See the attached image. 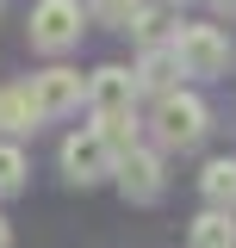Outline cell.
<instances>
[{
	"label": "cell",
	"mask_w": 236,
	"mask_h": 248,
	"mask_svg": "<svg viewBox=\"0 0 236 248\" xmlns=\"http://www.w3.org/2000/svg\"><path fill=\"white\" fill-rule=\"evenodd\" d=\"M186 242L193 248H236V211H205Z\"/></svg>",
	"instance_id": "obj_11"
},
{
	"label": "cell",
	"mask_w": 236,
	"mask_h": 248,
	"mask_svg": "<svg viewBox=\"0 0 236 248\" xmlns=\"http://www.w3.org/2000/svg\"><path fill=\"white\" fill-rule=\"evenodd\" d=\"M25 155H19V143H0V199H13L19 186H25Z\"/></svg>",
	"instance_id": "obj_12"
},
{
	"label": "cell",
	"mask_w": 236,
	"mask_h": 248,
	"mask_svg": "<svg viewBox=\"0 0 236 248\" xmlns=\"http://www.w3.org/2000/svg\"><path fill=\"white\" fill-rule=\"evenodd\" d=\"M62 174L75 186H93V180H106V174H118V149L106 143L100 124H93V130H75V137L62 143Z\"/></svg>",
	"instance_id": "obj_3"
},
{
	"label": "cell",
	"mask_w": 236,
	"mask_h": 248,
	"mask_svg": "<svg viewBox=\"0 0 236 248\" xmlns=\"http://www.w3.org/2000/svg\"><path fill=\"white\" fill-rule=\"evenodd\" d=\"M100 130H106V143H112L118 155L137 149V112H124V118H100Z\"/></svg>",
	"instance_id": "obj_14"
},
{
	"label": "cell",
	"mask_w": 236,
	"mask_h": 248,
	"mask_svg": "<svg viewBox=\"0 0 236 248\" xmlns=\"http://www.w3.org/2000/svg\"><path fill=\"white\" fill-rule=\"evenodd\" d=\"M211 6H218V13H236V0H211Z\"/></svg>",
	"instance_id": "obj_17"
},
{
	"label": "cell",
	"mask_w": 236,
	"mask_h": 248,
	"mask_svg": "<svg viewBox=\"0 0 236 248\" xmlns=\"http://www.w3.org/2000/svg\"><path fill=\"white\" fill-rule=\"evenodd\" d=\"M137 93H143L137 68L106 62V68H93V75H87V106L100 112V118H124V112H137Z\"/></svg>",
	"instance_id": "obj_6"
},
{
	"label": "cell",
	"mask_w": 236,
	"mask_h": 248,
	"mask_svg": "<svg viewBox=\"0 0 236 248\" xmlns=\"http://www.w3.org/2000/svg\"><path fill=\"white\" fill-rule=\"evenodd\" d=\"M118 186H124V199H137V205L162 199V155L143 149V143L131 155H118Z\"/></svg>",
	"instance_id": "obj_7"
},
{
	"label": "cell",
	"mask_w": 236,
	"mask_h": 248,
	"mask_svg": "<svg viewBox=\"0 0 236 248\" xmlns=\"http://www.w3.org/2000/svg\"><path fill=\"white\" fill-rule=\"evenodd\" d=\"M0 130L6 137L37 130V99H31V87H0Z\"/></svg>",
	"instance_id": "obj_9"
},
{
	"label": "cell",
	"mask_w": 236,
	"mask_h": 248,
	"mask_svg": "<svg viewBox=\"0 0 236 248\" xmlns=\"http://www.w3.org/2000/svg\"><path fill=\"white\" fill-rule=\"evenodd\" d=\"M31 99H37V118H68V112H81V99H87V81H81V68H44V75H31L25 81Z\"/></svg>",
	"instance_id": "obj_5"
},
{
	"label": "cell",
	"mask_w": 236,
	"mask_h": 248,
	"mask_svg": "<svg viewBox=\"0 0 236 248\" xmlns=\"http://www.w3.org/2000/svg\"><path fill=\"white\" fill-rule=\"evenodd\" d=\"M131 31H137V44H143V50H162V44H174V37H162V13H155V6H143Z\"/></svg>",
	"instance_id": "obj_15"
},
{
	"label": "cell",
	"mask_w": 236,
	"mask_h": 248,
	"mask_svg": "<svg viewBox=\"0 0 236 248\" xmlns=\"http://www.w3.org/2000/svg\"><path fill=\"white\" fill-rule=\"evenodd\" d=\"M0 248H13V223L6 217H0Z\"/></svg>",
	"instance_id": "obj_16"
},
{
	"label": "cell",
	"mask_w": 236,
	"mask_h": 248,
	"mask_svg": "<svg viewBox=\"0 0 236 248\" xmlns=\"http://www.w3.org/2000/svg\"><path fill=\"white\" fill-rule=\"evenodd\" d=\"M31 44L44 56H62L68 44H81V0H37L31 6Z\"/></svg>",
	"instance_id": "obj_4"
},
{
	"label": "cell",
	"mask_w": 236,
	"mask_h": 248,
	"mask_svg": "<svg viewBox=\"0 0 236 248\" xmlns=\"http://www.w3.org/2000/svg\"><path fill=\"white\" fill-rule=\"evenodd\" d=\"M87 6L106 19V25H118V31H131V25H137V13H143V0H87Z\"/></svg>",
	"instance_id": "obj_13"
},
{
	"label": "cell",
	"mask_w": 236,
	"mask_h": 248,
	"mask_svg": "<svg viewBox=\"0 0 236 248\" xmlns=\"http://www.w3.org/2000/svg\"><path fill=\"white\" fill-rule=\"evenodd\" d=\"M199 192H205V205H211V211H236V155H218V161H205Z\"/></svg>",
	"instance_id": "obj_8"
},
{
	"label": "cell",
	"mask_w": 236,
	"mask_h": 248,
	"mask_svg": "<svg viewBox=\"0 0 236 248\" xmlns=\"http://www.w3.org/2000/svg\"><path fill=\"white\" fill-rule=\"evenodd\" d=\"M211 130V112H205V99L199 93H162L155 99V143L162 149H193L199 137Z\"/></svg>",
	"instance_id": "obj_1"
},
{
	"label": "cell",
	"mask_w": 236,
	"mask_h": 248,
	"mask_svg": "<svg viewBox=\"0 0 236 248\" xmlns=\"http://www.w3.org/2000/svg\"><path fill=\"white\" fill-rule=\"evenodd\" d=\"M174 56H180V75L211 81V75L230 68V37H224L218 25H180L174 31Z\"/></svg>",
	"instance_id": "obj_2"
},
{
	"label": "cell",
	"mask_w": 236,
	"mask_h": 248,
	"mask_svg": "<svg viewBox=\"0 0 236 248\" xmlns=\"http://www.w3.org/2000/svg\"><path fill=\"white\" fill-rule=\"evenodd\" d=\"M174 75H180V56L174 44H162V50H143V62H137V81L155 93H174Z\"/></svg>",
	"instance_id": "obj_10"
},
{
	"label": "cell",
	"mask_w": 236,
	"mask_h": 248,
	"mask_svg": "<svg viewBox=\"0 0 236 248\" xmlns=\"http://www.w3.org/2000/svg\"><path fill=\"white\" fill-rule=\"evenodd\" d=\"M168 6H180V0H168Z\"/></svg>",
	"instance_id": "obj_18"
}]
</instances>
